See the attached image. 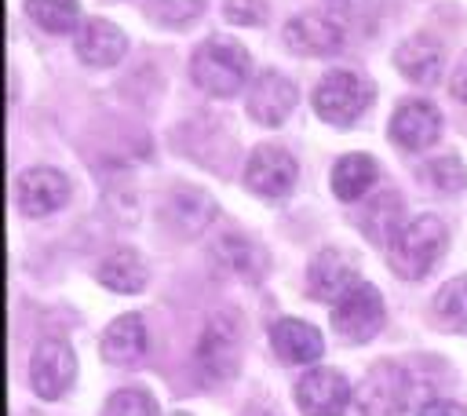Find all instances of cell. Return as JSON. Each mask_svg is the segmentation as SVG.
<instances>
[{
  "label": "cell",
  "instance_id": "3",
  "mask_svg": "<svg viewBox=\"0 0 467 416\" xmlns=\"http://www.w3.org/2000/svg\"><path fill=\"white\" fill-rule=\"evenodd\" d=\"M241 339H244V328H241L237 314L219 310V314L208 317V325L201 328V339H197V365L212 383H223L226 376L237 372Z\"/></svg>",
  "mask_w": 467,
  "mask_h": 416
},
{
  "label": "cell",
  "instance_id": "28",
  "mask_svg": "<svg viewBox=\"0 0 467 416\" xmlns=\"http://www.w3.org/2000/svg\"><path fill=\"white\" fill-rule=\"evenodd\" d=\"M102 416H157V401L142 387H124L109 394V401L102 405Z\"/></svg>",
  "mask_w": 467,
  "mask_h": 416
},
{
  "label": "cell",
  "instance_id": "11",
  "mask_svg": "<svg viewBox=\"0 0 467 416\" xmlns=\"http://www.w3.org/2000/svg\"><path fill=\"white\" fill-rule=\"evenodd\" d=\"M244 106H248V117H252L255 124L277 128V124H285V117H288L292 106H296V84H292L285 73H277V69H263V73L252 80Z\"/></svg>",
  "mask_w": 467,
  "mask_h": 416
},
{
  "label": "cell",
  "instance_id": "15",
  "mask_svg": "<svg viewBox=\"0 0 467 416\" xmlns=\"http://www.w3.org/2000/svg\"><path fill=\"white\" fill-rule=\"evenodd\" d=\"M270 347L288 365H310V361L321 358L325 339H321V332L314 325H306L299 317H277L270 325Z\"/></svg>",
  "mask_w": 467,
  "mask_h": 416
},
{
  "label": "cell",
  "instance_id": "29",
  "mask_svg": "<svg viewBox=\"0 0 467 416\" xmlns=\"http://www.w3.org/2000/svg\"><path fill=\"white\" fill-rule=\"evenodd\" d=\"M223 15L234 26H263L266 22V4L263 0H226Z\"/></svg>",
  "mask_w": 467,
  "mask_h": 416
},
{
  "label": "cell",
  "instance_id": "8",
  "mask_svg": "<svg viewBox=\"0 0 467 416\" xmlns=\"http://www.w3.org/2000/svg\"><path fill=\"white\" fill-rule=\"evenodd\" d=\"M350 401V383L343 372L314 365L296 383V405L303 416H343Z\"/></svg>",
  "mask_w": 467,
  "mask_h": 416
},
{
  "label": "cell",
  "instance_id": "17",
  "mask_svg": "<svg viewBox=\"0 0 467 416\" xmlns=\"http://www.w3.org/2000/svg\"><path fill=\"white\" fill-rule=\"evenodd\" d=\"M212 259H215L223 270L244 277V281H259V277L266 274V263H270V259H266V248L255 244V241L244 237V234H223V237H215Z\"/></svg>",
  "mask_w": 467,
  "mask_h": 416
},
{
  "label": "cell",
  "instance_id": "2",
  "mask_svg": "<svg viewBox=\"0 0 467 416\" xmlns=\"http://www.w3.org/2000/svg\"><path fill=\"white\" fill-rule=\"evenodd\" d=\"M190 77L201 91L215 99H230L248 80V51L234 36H208L190 62Z\"/></svg>",
  "mask_w": 467,
  "mask_h": 416
},
{
  "label": "cell",
  "instance_id": "4",
  "mask_svg": "<svg viewBox=\"0 0 467 416\" xmlns=\"http://www.w3.org/2000/svg\"><path fill=\"white\" fill-rule=\"evenodd\" d=\"M372 102V84L354 69H332L314 88V109L328 124H354Z\"/></svg>",
  "mask_w": 467,
  "mask_h": 416
},
{
  "label": "cell",
  "instance_id": "18",
  "mask_svg": "<svg viewBox=\"0 0 467 416\" xmlns=\"http://www.w3.org/2000/svg\"><path fill=\"white\" fill-rule=\"evenodd\" d=\"M394 62H398V69H401L409 80H416V84H434L438 73H441L445 51H441V44H438L434 36L416 33V36H409V40L398 44Z\"/></svg>",
  "mask_w": 467,
  "mask_h": 416
},
{
  "label": "cell",
  "instance_id": "14",
  "mask_svg": "<svg viewBox=\"0 0 467 416\" xmlns=\"http://www.w3.org/2000/svg\"><path fill=\"white\" fill-rule=\"evenodd\" d=\"M387 131H390V142H398L401 150H427L441 135V117H438V109L431 102L409 99V102H401L394 109Z\"/></svg>",
  "mask_w": 467,
  "mask_h": 416
},
{
  "label": "cell",
  "instance_id": "5",
  "mask_svg": "<svg viewBox=\"0 0 467 416\" xmlns=\"http://www.w3.org/2000/svg\"><path fill=\"white\" fill-rule=\"evenodd\" d=\"M332 328L343 343H365L383 328V296L376 285L358 281L343 299L332 303Z\"/></svg>",
  "mask_w": 467,
  "mask_h": 416
},
{
  "label": "cell",
  "instance_id": "31",
  "mask_svg": "<svg viewBox=\"0 0 467 416\" xmlns=\"http://www.w3.org/2000/svg\"><path fill=\"white\" fill-rule=\"evenodd\" d=\"M449 88H452V95H456L460 102H467V51H463V58L456 62V69H452V80H449Z\"/></svg>",
  "mask_w": 467,
  "mask_h": 416
},
{
  "label": "cell",
  "instance_id": "20",
  "mask_svg": "<svg viewBox=\"0 0 467 416\" xmlns=\"http://www.w3.org/2000/svg\"><path fill=\"white\" fill-rule=\"evenodd\" d=\"M168 219H171L186 237H193V234H201V230L215 219V201H212L208 193L193 190V186H179V190L168 197Z\"/></svg>",
  "mask_w": 467,
  "mask_h": 416
},
{
  "label": "cell",
  "instance_id": "6",
  "mask_svg": "<svg viewBox=\"0 0 467 416\" xmlns=\"http://www.w3.org/2000/svg\"><path fill=\"white\" fill-rule=\"evenodd\" d=\"M409 394V372L398 361H376L358 387V409L361 416H401Z\"/></svg>",
  "mask_w": 467,
  "mask_h": 416
},
{
  "label": "cell",
  "instance_id": "13",
  "mask_svg": "<svg viewBox=\"0 0 467 416\" xmlns=\"http://www.w3.org/2000/svg\"><path fill=\"white\" fill-rule=\"evenodd\" d=\"M15 197H18V208L26 215H47V212H55L69 201V179L58 168L40 164V168H29V172L18 175Z\"/></svg>",
  "mask_w": 467,
  "mask_h": 416
},
{
  "label": "cell",
  "instance_id": "7",
  "mask_svg": "<svg viewBox=\"0 0 467 416\" xmlns=\"http://www.w3.org/2000/svg\"><path fill=\"white\" fill-rule=\"evenodd\" d=\"M77 380V354L69 350L66 339H40L33 358H29V387L36 398L55 401L62 398Z\"/></svg>",
  "mask_w": 467,
  "mask_h": 416
},
{
  "label": "cell",
  "instance_id": "16",
  "mask_svg": "<svg viewBox=\"0 0 467 416\" xmlns=\"http://www.w3.org/2000/svg\"><path fill=\"white\" fill-rule=\"evenodd\" d=\"M124 51H128V36L106 18H88L77 29V58L88 66H113L124 58Z\"/></svg>",
  "mask_w": 467,
  "mask_h": 416
},
{
  "label": "cell",
  "instance_id": "19",
  "mask_svg": "<svg viewBox=\"0 0 467 416\" xmlns=\"http://www.w3.org/2000/svg\"><path fill=\"white\" fill-rule=\"evenodd\" d=\"M146 354V321L139 314H120L102 332V358L113 365H135Z\"/></svg>",
  "mask_w": 467,
  "mask_h": 416
},
{
  "label": "cell",
  "instance_id": "22",
  "mask_svg": "<svg viewBox=\"0 0 467 416\" xmlns=\"http://www.w3.org/2000/svg\"><path fill=\"white\" fill-rule=\"evenodd\" d=\"M358 226L365 230L368 241H376V244L387 248L390 237L405 226V223H401V197H398V193H379L376 201L365 204V212L358 215Z\"/></svg>",
  "mask_w": 467,
  "mask_h": 416
},
{
  "label": "cell",
  "instance_id": "10",
  "mask_svg": "<svg viewBox=\"0 0 467 416\" xmlns=\"http://www.w3.org/2000/svg\"><path fill=\"white\" fill-rule=\"evenodd\" d=\"M358 285V263L350 252H339V248H321L310 266H306V288L314 299H325V303H336L343 299L350 288Z\"/></svg>",
  "mask_w": 467,
  "mask_h": 416
},
{
  "label": "cell",
  "instance_id": "1",
  "mask_svg": "<svg viewBox=\"0 0 467 416\" xmlns=\"http://www.w3.org/2000/svg\"><path fill=\"white\" fill-rule=\"evenodd\" d=\"M449 244V230L441 219L434 215H416L412 223H405L390 244H387V259L394 266L398 277H409V281H420L431 274V266L441 259Z\"/></svg>",
  "mask_w": 467,
  "mask_h": 416
},
{
  "label": "cell",
  "instance_id": "24",
  "mask_svg": "<svg viewBox=\"0 0 467 416\" xmlns=\"http://www.w3.org/2000/svg\"><path fill=\"white\" fill-rule=\"evenodd\" d=\"M434 321L445 332H467V277H452L434 296Z\"/></svg>",
  "mask_w": 467,
  "mask_h": 416
},
{
  "label": "cell",
  "instance_id": "9",
  "mask_svg": "<svg viewBox=\"0 0 467 416\" xmlns=\"http://www.w3.org/2000/svg\"><path fill=\"white\" fill-rule=\"evenodd\" d=\"M296 175H299V164L296 157L285 150V146H255L248 164H244V182L248 190L263 193V197H285L292 186H296Z\"/></svg>",
  "mask_w": 467,
  "mask_h": 416
},
{
  "label": "cell",
  "instance_id": "27",
  "mask_svg": "<svg viewBox=\"0 0 467 416\" xmlns=\"http://www.w3.org/2000/svg\"><path fill=\"white\" fill-rule=\"evenodd\" d=\"M423 175H427V182H431L434 190H441V193H456V190H463V182H467V168H463V161H460L456 153L434 157L431 164H423Z\"/></svg>",
  "mask_w": 467,
  "mask_h": 416
},
{
  "label": "cell",
  "instance_id": "23",
  "mask_svg": "<svg viewBox=\"0 0 467 416\" xmlns=\"http://www.w3.org/2000/svg\"><path fill=\"white\" fill-rule=\"evenodd\" d=\"M95 277H99L106 288L131 296V292H139V288L146 285V266H142L139 252H131V248H117L113 255H106V259L99 263Z\"/></svg>",
  "mask_w": 467,
  "mask_h": 416
},
{
  "label": "cell",
  "instance_id": "25",
  "mask_svg": "<svg viewBox=\"0 0 467 416\" xmlns=\"http://www.w3.org/2000/svg\"><path fill=\"white\" fill-rule=\"evenodd\" d=\"M26 15L47 33H73L80 26L77 0H26Z\"/></svg>",
  "mask_w": 467,
  "mask_h": 416
},
{
  "label": "cell",
  "instance_id": "30",
  "mask_svg": "<svg viewBox=\"0 0 467 416\" xmlns=\"http://www.w3.org/2000/svg\"><path fill=\"white\" fill-rule=\"evenodd\" d=\"M416 416H467V409L456 401H427Z\"/></svg>",
  "mask_w": 467,
  "mask_h": 416
},
{
  "label": "cell",
  "instance_id": "21",
  "mask_svg": "<svg viewBox=\"0 0 467 416\" xmlns=\"http://www.w3.org/2000/svg\"><path fill=\"white\" fill-rule=\"evenodd\" d=\"M376 182V161L368 153H347L332 164V193L339 201H358Z\"/></svg>",
  "mask_w": 467,
  "mask_h": 416
},
{
  "label": "cell",
  "instance_id": "26",
  "mask_svg": "<svg viewBox=\"0 0 467 416\" xmlns=\"http://www.w3.org/2000/svg\"><path fill=\"white\" fill-rule=\"evenodd\" d=\"M142 11L150 22L179 29V26H190L193 18H201L204 0H142Z\"/></svg>",
  "mask_w": 467,
  "mask_h": 416
},
{
  "label": "cell",
  "instance_id": "32",
  "mask_svg": "<svg viewBox=\"0 0 467 416\" xmlns=\"http://www.w3.org/2000/svg\"><path fill=\"white\" fill-rule=\"evenodd\" d=\"M171 416H190V412H171Z\"/></svg>",
  "mask_w": 467,
  "mask_h": 416
},
{
  "label": "cell",
  "instance_id": "12",
  "mask_svg": "<svg viewBox=\"0 0 467 416\" xmlns=\"http://www.w3.org/2000/svg\"><path fill=\"white\" fill-rule=\"evenodd\" d=\"M347 33L343 26L332 18V15H321V11H306V15H296L288 26H285V44L296 51V55H336L343 47Z\"/></svg>",
  "mask_w": 467,
  "mask_h": 416
}]
</instances>
